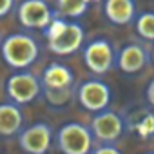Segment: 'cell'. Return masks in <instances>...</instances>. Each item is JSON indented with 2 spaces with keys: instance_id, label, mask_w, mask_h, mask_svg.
<instances>
[{
  "instance_id": "cell-19",
  "label": "cell",
  "mask_w": 154,
  "mask_h": 154,
  "mask_svg": "<svg viewBox=\"0 0 154 154\" xmlns=\"http://www.w3.org/2000/svg\"><path fill=\"white\" fill-rule=\"evenodd\" d=\"M145 98L149 102L150 107H154V78L150 80V84L147 85V91H145Z\"/></svg>"
},
{
  "instance_id": "cell-2",
  "label": "cell",
  "mask_w": 154,
  "mask_h": 154,
  "mask_svg": "<svg viewBox=\"0 0 154 154\" xmlns=\"http://www.w3.org/2000/svg\"><path fill=\"white\" fill-rule=\"evenodd\" d=\"M56 147L62 154H89L93 149V132L78 122H69L56 132Z\"/></svg>"
},
{
  "instance_id": "cell-7",
  "label": "cell",
  "mask_w": 154,
  "mask_h": 154,
  "mask_svg": "<svg viewBox=\"0 0 154 154\" xmlns=\"http://www.w3.org/2000/svg\"><path fill=\"white\" fill-rule=\"evenodd\" d=\"M123 120L120 114L109 111V109H103V111H98L94 112V118L91 120V132H93V138H96L98 141L102 143H112L116 141L122 134H123Z\"/></svg>"
},
{
  "instance_id": "cell-21",
  "label": "cell",
  "mask_w": 154,
  "mask_h": 154,
  "mask_svg": "<svg viewBox=\"0 0 154 154\" xmlns=\"http://www.w3.org/2000/svg\"><path fill=\"white\" fill-rule=\"evenodd\" d=\"M91 2H100V0H91Z\"/></svg>"
},
{
  "instance_id": "cell-18",
  "label": "cell",
  "mask_w": 154,
  "mask_h": 154,
  "mask_svg": "<svg viewBox=\"0 0 154 154\" xmlns=\"http://www.w3.org/2000/svg\"><path fill=\"white\" fill-rule=\"evenodd\" d=\"M15 6V0H0V18L6 17Z\"/></svg>"
},
{
  "instance_id": "cell-9",
  "label": "cell",
  "mask_w": 154,
  "mask_h": 154,
  "mask_svg": "<svg viewBox=\"0 0 154 154\" xmlns=\"http://www.w3.org/2000/svg\"><path fill=\"white\" fill-rule=\"evenodd\" d=\"M18 143L27 154H45L53 143V129L44 122L33 123L18 132Z\"/></svg>"
},
{
  "instance_id": "cell-1",
  "label": "cell",
  "mask_w": 154,
  "mask_h": 154,
  "mask_svg": "<svg viewBox=\"0 0 154 154\" xmlns=\"http://www.w3.org/2000/svg\"><path fill=\"white\" fill-rule=\"evenodd\" d=\"M4 62L13 69H26L36 62L40 49L36 40L27 33H13L4 38L0 45Z\"/></svg>"
},
{
  "instance_id": "cell-14",
  "label": "cell",
  "mask_w": 154,
  "mask_h": 154,
  "mask_svg": "<svg viewBox=\"0 0 154 154\" xmlns=\"http://www.w3.org/2000/svg\"><path fill=\"white\" fill-rule=\"evenodd\" d=\"M91 0H56L54 11L62 18H80L89 9Z\"/></svg>"
},
{
  "instance_id": "cell-10",
  "label": "cell",
  "mask_w": 154,
  "mask_h": 154,
  "mask_svg": "<svg viewBox=\"0 0 154 154\" xmlns=\"http://www.w3.org/2000/svg\"><path fill=\"white\" fill-rule=\"evenodd\" d=\"M74 84V74L72 71L58 62H53L45 67L42 74V85L49 93H67Z\"/></svg>"
},
{
  "instance_id": "cell-17",
  "label": "cell",
  "mask_w": 154,
  "mask_h": 154,
  "mask_svg": "<svg viewBox=\"0 0 154 154\" xmlns=\"http://www.w3.org/2000/svg\"><path fill=\"white\" fill-rule=\"evenodd\" d=\"M89 154H122V150H120V149H116V147H112L111 143H103L102 147L91 149V152H89Z\"/></svg>"
},
{
  "instance_id": "cell-15",
  "label": "cell",
  "mask_w": 154,
  "mask_h": 154,
  "mask_svg": "<svg viewBox=\"0 0 154 154\" xmlns=\"http://www.w3.org/2000/svg\"><path fill=\"white\" fill-rule=\"evenodd\" d=\"M134 27H136V33L143 40L154 42V13L152 11H145L141 15H136Z\"/></svg>"
},
{
  "instance_id": "cell-20",
  "label": "cell",
  "mask_w": 154,
  "mask_h": 154,
  "mask_svg": "<svg viewBox=\"0 0 154 154\" xmlns=\"http://www.w3.org/2000/svg\"><path fill=\"white\" fill-rule=\"evenodd\" d=\"M152 62H154V51H152Z\"/></svg>"
},
{
  "instance_id": "cell-13",
  "label": "cell",
  "mask_w": 154,
  "mask_h": 154,
  "mask_svg": "<svg viewBox=\"0 0 154 154\" xmlns=\"http://www.w3.org/2000/svg\"><path fill=\"white\" fill-rule=\"evenodd\" d=\"M24 114L17 103H0V136L9 138L22 131Z\"/></svg>"
},
{
  "instance_id": "cell-6",
  "label": "cell",
  "mask_w": 154,
  "mask_h": 154,
  "mask_svg": "<svg viewBox=\"0 0 154 154\" xmlns=\"http://www.w3.org/2000/svg\"><path fill=\"white\" fill-rule=\"evenodd\" d=\"M111 96H112L111 87L102 80H87L76 91L78 103L89 112H98L107 109V105L111 103Z\"/></svg>"
},
{
  "instance_id": "cell-4",
  "label": "cell",
  "mask_w": 154,
  "mask_h": 154,
  "mask_svg": "<svg viewBox=\"0 0 154 154\" xmlns=\"http://www.w3.org/2000/svg\"><path fill=\"white\" fill-rule=\"evenodd\" d=\"M116 62V53L107 38H96L84 47V63L93 74H105Z\"/></svg>"
},
{
  "instance_id": "cell-22",
  "label": "cell",
  "mask_w": 154,
  "mask_h": 154,
  "mask_svg": "<svg viewBox=\"0 0 154 154\" xmlns=\"http://www.w3.org/2000/svg\"><path fill=\"white\" fill-rule=\"evenodd\" d=\"M145 154H154V152H145Z\"/></svg>"
},
{
  "instance_id": "cell-3",
  "label": "cell",
  "mask_w": 154,
  "mask_h": 154,
  "mask_svg": "<svg viewBox=\"0 0 154 154\" xmlns=\"http://www.w3.org/2000/svg\"><path fill=\"white\" fill-rule=\"evenodd\" d=\"M6 91L13 103L24 105V103H31L33 100L38 98V94L42 91V82L31 72H26V71L15 72L6 82Z\"/></svg>"
},
{
  "instance_id": "cell-12",
  "label": "cell",
  "mask_w": 154,
  "mask_h": 154,
  "mask_svg": "<svg viewBox=\"0 0 154 154\" xmlns=\"http://www.w3.org/2000/svg\"><path fill=\"white\" fill-rule=\"evenodd\" d=\"M103 15L114 26H127L136 18L134 0H103Z\"/></svg>"
},
{
  "instance_id": "cell-11",
  "label": "cell",
  "mask_w": 154,
  "mask_h": 154,
  "mask_svg": "<svg viewBox=\"0 0 154 154\" xmlns=\"http://www.w3.org/2000/svg\"><path fill=\"white\" fill-rule=\"evenodd\" d=\"M118 67L125 74H136L140 72L147 62H149V53L143 45L140 44H127L120 49L118 53Z\"/></svg>"
},
{
  "instance_id": "cell-16",
  "label": "cell",
  "mask_w": 154,
  "mask_h": 154,
  "mask_svg": "<svg viewBox=\"0 0 154 154\" xmlns=\"http://www.w3.org/2000/svg\"><path fill=\"white\" fill-rule=\"evenodd\" d=\"M134 131L140 138H150L154 134V114L150 111H145L134 123Z\"/></svg>"
},
{
  "instance_id": "cell-5",
  "label": "cell",
  "mask_w": 154,
  "mask_h": 154,
  "mask_svg": "<svg viewBox=\"0 0 154 154\" xmlns=\"http://www.w3.org/2000/svg\"><path fill=\"white\" fill-rule=\"evenodd\" d=\"M85 40V31L80 24L67 20L63 24V27L51 38H47V47L51 53L58 54V56H67L76 53Z\"/></svg>"
},
{
  "instance_id": "cell-8",
  "label": "cell",
  "mask_w": 154,
  "mask_h": 154,
  "mask_svg": "<svg viewBox=\"0 0 154 154\" xmlns=\"http://www.w3.org/2000/svg\"><path fill=\"white\" fill-rule=\"evenodd\" d=\"M18 22L27 29H45L54 13L45 0H22L17 9Z\"/></svg>"
}]
</instances>
